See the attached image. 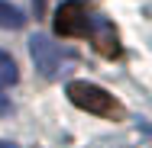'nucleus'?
<instances>
[{
    "label": "nucleus",
    "mask_w": 152,
    "mask_h": 148,
    "mask_svg": "<svg viewBox=\"0 0 152 148\" xmlns=\"http://www.w3.org/2000/svg\"><path fill=\"white\" fill-rule=\"evenodd\" d=\"M0 148H16V145H13V142H0Z\"/></svg>",
    "instance_id": "6e6552de"
},
{
    "label": "nucleus",
    "mask_w": 152,
    "mask_h": 148,
    "mask_svg": "<svg viewBox=\"0 0 152 148\" xmlns=\"http://www.w3.org/2000/svg\"><path fill=\"white\" fill-rule=\"evenodd\" d=\"M36 16H45V0H36Z\"/></svg>",
    "instance_id": "0eeeda50"
},
{
    "label": "nucleus",
    "mask_w": 152,
    "mask_h": 148,
    "mask_svg": "<svg viewBox=\"0 0 152 148\" xmlns=\"http://www.w3.org/2000/svg\"><path fill=\"white\" fill-rule=\"evenodd\" d=\"M88 35L94 39V48H97L104 58H120V39H117V29H113L110 19L94 16V19H91V32H88Z\"/></svg>",
    "instance_id": "20e7f679"
},
{
    "label": "nucleus",
    "mask_w": 152,
    "mask_h": 148,
    "mask_svg": "<svg viewBox=\"0 0 152 148\" xmlns=\"http://www.w3.org/2000/svg\"><path fill=\"white\" fill-rule=\"evenodd\" d=\"M68 100L78 106V110H88L94 116H104V119H113L120 116V103H117V97L113 93H107L104 87H97L91 81H71L68 84Z\"/></svg>",
    "instance_id": "f257e3e1"
},
{
    "label": "nucleus",
    "mask_w": 152,
    "mask_h": 148,
    "mask_svg": "<svg viewBox=\"0 0 152 148\" xmlns=\"http://www.w3.org/2000/svg\"><path fill=\"white\" fill-rule=\"evenodd\" d=\"M16 81H20V68H16V61L0 48V87H10V84H16Z\"/></svg>",
    "instance_id": "423d86ee"
},
{
    "label": "nucleus",
    "mask_w": 152,
    "mask_h": 148,
    "mask_svg": "<svg viewBox=\"0 0 152 148\" xmlns=\"http://www.w3.org/2000/svg\"><path fill=\"white\" fill-rule=\"evenodd\" d=\"M91 10L81 3V0H65L58 10H55V32L65 35V39H81L91 32Z\"/></svg>",
    "instance_id": "f03ea898"
},
{
    "label": "nucleus",
    "mask_w": 152,
    "mask_h": 148,
    "mask_svg": "<svg viewBox=\"0 0 152 148\" xmlns=\"http://www.w3.org/2000/svg\"><path fill=\"white\" fill-rule=\"evenodd\" d=\"M23 10H16L13 3H7V0H0V29H20L23 26Z\"/></svg>",
    "instance_id": "39448f33"
},
{
    "label": "nucleus",
    "mask_w": 152,
    "mask_h": 148,
    "mask_svg": "<svg viewBox=\"0 0 152 148\" xmlns=\"http://www.w3.org/2000/svg\"><path fill=\"white\" fill-rule=\"evenodd\" d=\"M29 52H32V61H36V68H39L42 77H55L61 71L65 52H61L55 42H49L45 35H32L29 39Z\"/></svg>",
    "instance_id": "7ed1b4c3"
}]
</instances>
